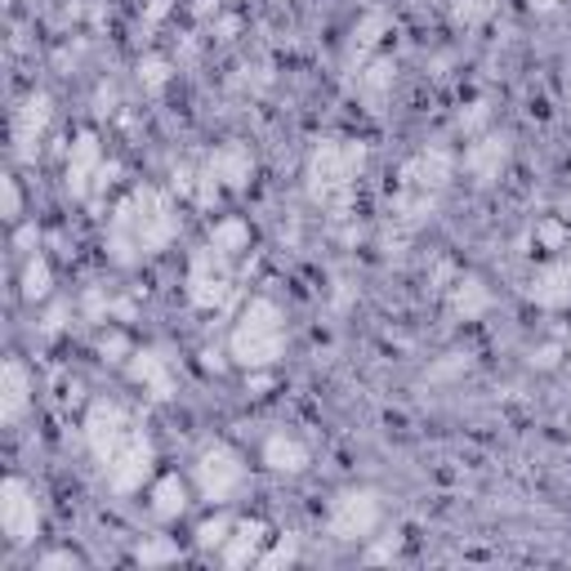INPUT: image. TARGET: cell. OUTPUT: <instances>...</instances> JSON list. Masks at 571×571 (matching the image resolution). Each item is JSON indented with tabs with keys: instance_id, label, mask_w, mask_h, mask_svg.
<instances>
[{
	"instance_id": "cell-22",
	"label": "cell",
	"mask_w": 571,
	"mask_h": 571,
	"mask_svg": "<svg viewBox=\"0 0 571 571\" xmlns=\"http://www.w3.org/2000/svg\"><path fill=\"white\" fill-rule=\"evenodd\" d=\"M32 402V379H27V366L23 362H5V375H0V415H5L10 424L27 411Z\"/></svg>"
},
{
	"instance_id": "cell-18",
	"label": "cell",
	"mask_w": 571,
	"mask_h": 571,
	"mask_svg": "<svg viewBox=\"0 0 571 571\" xmlns=\"http://www.w3.org/2000/svg\"><path fill=\"white\" fill-rule=\"evenodd\" d=\"M527 300L536 308H567L571 304V259H554V264L536 268L532 286H527Z\"/></svg>"
},
{
	"instance_id": "cell-39",
	"label": "cell",
	"mask_w": 571,
	"mask_h": 571,
	"mask_svg": "<svg viewBox=\"0 0 571 571\" xmlns=\"http://www.w3.org/2000/svg\"><path fill=\"white\" fill-rule=\"evenodd\" d=\"M540 236H545V242H562V228H558V223H545Z\"/></svg>"
},
{
	"instance_id": "cell-16",
	"label": "cell",
	"mask_w": 571,
	"mask_h": 571,
	"mask_svg": "<svg viewBox=\"0 0 571 571\" xmlns=\"http://www.w3.org/2000/svg\"><path fill=\"white\" fill-rule=\"evenodd\" d=\"M491 304H496V295H491V286L478 272H460L447 286V308H451L455 321H478V317L491 313Z\"/></svg>"
},
{
	"instance_id": "cell-4",
	"label": "cell",
	"mask_w": 571,
	"mask_h": 571,
	"mask_svg": "<svg viewBox=\"0 0 571 571\" xmlns=\"http://www.w3.org/2000/svg\"><path fill=\"white\" fill-rule=\"evenodd\" d=\"M455 174V157L447 148H420L415 157L402 161L398 170V187H393V215L406 228H420L424 219H434V210L442 206L447 187Z\"/></svg>"
},
{
	"instance_id": "cell-10",
	"label": "cell",
	"mask_w": 571,
	"mask_h": 571,
	"mask_svg": "<svg viewBox=\"0 0 571 571\" xmlns=\"http://www.w3.org/2000/svg\"><path fill=\"white\" fill-rule=\"evenodd\" d=\"M0 532L10 536V545H32L40 536V500L23 478L0 487Z\"/></svg>"
},
{
	"instance_id": "cell-13",
	"label": "cell",
	"mask_w": 571,
	"mask_h": 571,
	"mask_svg": "<svg viewBox=\"0 0 571 571\" xmlns=\"http://www.w3.org/2000/svg\"><path fill=\"white\" fill-rule=\"evenodd\" d=\"M125 375L157 402L174 398V366H170V357L161 349H134L130 362H125Z\"/></svg>"
},
{
	"instance_id": "cell-6",
	"label": "cell",
	"mask_w": 571,
	"mask_h": 571,
	"mask_svg": "<svg viewBox=\"0 0 571 571\" xmlns=\"http://www.w3.org/2000/svg\"><path fill=\"white\" fill-rule=\"evenodd\" d=\"M232 291H236L232 259L206 242L193 255V264H187V304H193L197 313H219V308H228Z\"/></svg>"
},
{
	"instance_id": "cell-5",
	"label": "cell",
	"mask_w": 571,
	"mask_h": 571,
	"mask_svg": "<svg viewBox=\"0 0 571 571\" xmlns=\"http://www.w3.org/2000/svg\"><path fill=\"white\" fill-rule=\"evenodd\" d=\"M228 353L232 362L259 375L268 366H277L286 357V313L277 300H251L242 308V317L232 321V336H228Z\"/></svg>"
},
{
	"instance_id": "cell-20",
	"label": "cell",
	"mask_w": 571,
	"mask_h": 571,
	"mask_svg": "<svg viewBox=\"0 0 571 571\" xmlns=\"http://www.w3.org/2000/svg\"><path fill=\"white\" fill-rule=\"evenodd\" d=\"M264 545H268V527L259 518H246V522H236L232 527V536L223 545V562L228 567H251V562H259Z\"/></svg>"
},
{
	"instance_id": "cell-38",
	"label": "cell",
	"mask_w": 571,
	"mask_h": 571,
	"mask_svg": "<svg viewBox=\"0 0 571 571\" xmlns=\"http://www.w3.org/2000/svg\"><path fill=\"white\" fill-rule=\"evenodd\" d=\"M532 362H540V366H554V362H558V349L549 344V349H540V353H532Z\"/></svg>"
},
{
	"instance_id": "cell-31",
	"label": "cell",
	"mask_w": 571,
	"mask_h": 571,
	"mask_svg": "<svg viewBox=\"0 0 571 571\" xmlns=\"http://www.w3.org/2000/svg\"><path fill=\"white\" fill-rule=\"evenodd\" d=\"M268 81H272V72H268L264 63H255V68L246 63V68H236V76H232V89H242V94H259Z\"/></svg>"
},
{
	"instance_id": "cell-34",
	"label": "cell",
	"mask_w": 571,
	"mask_h": 571,
	"mask_svg": "<svg viewBox=\"0 0 571 571\" xmlns=\"http://www.w3.org/2000/svg\"><path fill=\"white\" fill-rule=\"evenodd\" d=\"M23 215V197H19V179H5V219Z\"/></svg>"
},
{
	"instance_id": "cell-40",
	"label": "cell",
	"mask_w": 571,
	"mask_h": 571,
	"mask_svg": "<svg viewBox=\"0 0 571 571\" xmlns=\"http://www.w3.org/2000/svg\"><path fill=\"white\" fill-rule=\"evenodd\" d=\"M567 112H571V108H567Z\"/></svg>"
},
{
	"instance_id": "cell-8",
	"label": "cell",
	"mask_w": 571,
	"mask_h": 571,
	"mask_svg": "<svg viewBox=\"0 0 571 571\" xmlns=\"http://www.w3.org/2000/svg\"><path fill=\"white\" fill-rule=\"evenodd\" d=\"M379 518H385V505H379V491L370 487H344L336 491V500H330L326 509V527L336 540H370Z\"/></svg>"
},
{
	"instance_id": "cell-1",
	"label": "cell",
	"mask_w": 571,
	"mask_h": 571,
	"mask_svg": "<svg viewBox=\"0 0 571 571\" xmlns=\"http://www.w3.org/2000/svg\"><path fill=\"white\" fill-rule=\"evenodd\" d=\"M85 442L112 491L130 496V491H143V483L153 478L157 447L148 438V428L134 420V411L121 406L117 398H99L85 411Z\"/></svg>"
},
{
	"instance_id": "cell-15",
	"label": "cell",
	"mask_w": 571,
	"mask_h": 571,
	"mask_svg": "<svg viewBox=\"0 0 571 571\" xmlns=\"http://www.w3.org/2000/svg\"><path fill=\"white\" fill-rule=\"evenodd\" d=\"M206 170L219 187H228V193H242V187H251L255 179V153L246 148V143H219V148L206 157Z\"/></svg>"
},
{
	"instance_id": "cell-2",
	"label": "cell",
	"mask_w": 571,
	"mask_h": 571,
	"mask_svg": "<svg viewBox=\"0 0 571 571\" xmlns=\"http://www.w3.org/2000/svg\"><path fill=\"white\" fill-rule=\"evenodd\" d=\"M179 236V210L161 187H134L108 219V255L121 268H134L148 255L166 251Z\"/></svg>"
},
{
	"instance_id": "cell-14",
	"label": "cell",
	"mask_w": 571,
	"mask_h": 571,
	"mask_svg": "<svg viewBox=\"0 0 571 571\" xmlns=\"http://www.w3.org/2000/svg\"><path fill=\"white\" fill-rule=\"evenodd\" d=\"M389 27H393V19H389V10H379V5H370L357 23H353V36H349V50H344V68L357 76L375 54H379V40L389 36Z\"/></svg>"
},
{
	"instance_id": "cell-33",
	"label": "cell",
	"mask_w": 571,
	"mask_h": 571,
	"mask_svg": "<svg viewBox=\"0 0 571 571\" xmlns=\"http://www.w3.org/2000/svg\"><path fill=\"white\" fill-rule=\"evenodd\" d=\"M36 567H40V571H59V567H81V558L68 554V549H59V554H45Z\"/></svg>"
},
{
	"instance_id": "cell-29",
	"label": "cell",
	"mask_w": 571,
	"mask_h": 571,
	"mask_svg": "<svg viewBox=\"0 0 571 571\" xmlns=\"http://www.w3.org/2000/svg\"><path fill=\"white\" fill-rule=\"evenodd\" d=\"M291 562H300V536H277L272 549L259 554V567H268V571L291 567Z\"/></svg>"
},
{
	"instance_id": "cell-17",
	"label": "cell",
	"mask_w": 571,
	"mask_h": 571,
	"mask_svg": "<svg viewBox=\"0 0 571 571\" xmlns=\"http://www.w3.org/2000/svg\"><path fill=\"white\" fill-rule=\"evenodd\" d=\"M308 460H313L308 442L295 438V434H286V428H277V434L264 438V464L272 473H281V478H300V473L308 469Z\"/></svg>"
},
{
	"instance_id": "cell-26",
	"label": "cell",
	"mask_w": 571,
	"mask_h": 571,
	"mask_svg": "<svg viewBox=\"0 0 571 571\" xmlns=\"http://www.w3.org/2000/svg\"><path fill=\"white\" fill-rule=\"evenodd\" d=\"M54 291V272H50V259L45 255H27V268H23V300H45Z\"/></svg>"
},
{
	"instance_id": "cell-9",
	"label": "cell",
	"mask_w": 571,
	"mask_h": 571,
	"mask_svg": "<svg viewBox=\"0 0 571 571\" xmlns=\"http://www.w3.org/2000/svg\"><path fill=\"white\" fill-rule=\"evenodd\" d=\"M117 174L112 161H104V148H99V138L94 134H81L72 143V153H68V193L76 202H89L99 187H108Z\"/></svg>"
},
{
	"instance_id": "cell-3",
	"label": "cell",
	"mask_w": 571,
	"mask_h": 571,
	"mask_svg": "<svg viewBox=\"0 0 571 571\" xmlns=\"http://www.w3.org/2000/svg\"><path fill=\"white\" fill-rule=\"evenodd\" d=\"M366 143L362 138H317L304 179H308V197L321 210H349L353 202V187L366 170Z\"/></svg>"
},
{
	"instance_id": "cell-28",
	"label": "cell",
	"mask_w": 571,
	"mask_h": 571,
	"mask_svg": "<svg viewBox=\"0 0 571 571\" xmlns=\"http://www.w3.org/2000/svg\"><path fill=\"white\" fill-rule=\"evenodd\" d=\"M134 562L138 567H157V562H179V545L166 540V536H153V540H143L134 549Z\"/></svg>"
},
{
	"instance_id": "cell-35",
	"label": "cell",
	"mask_w": 571,
	"mask_h": 571,
	"mask_svg": "<svg viewBox=\"0 0 571 571\" xmlns=\"http://www.w3.org/2000/svg\"><path fill=\"white\" fill-rule=\"evenodd\" d=\"M398 545H402V540L393 536V540H385V545H375L366 558H370V562H389V558H398Z\"/></svg>"
},
{
	"instance_id": "cell-7",
	"label": "cell",
	"mask_w": 571,
	"mask_h": 571,
	"mask_svg": "<svg viewBox=\"0 0 571 571\" xmlns=\"http://www.w3.org/2000/svg\"><path fill=\"white\" fill-rule=\"evenodd\" d=\"M193 483H197L202 500H210V505L236 500V496H242V487H246V460H242V451L228 447V442L206 447L197 455V464H193Z\"/></svg>"
},
{
	"instance_id": "cell-21",
	"label": "cell",
	"mask_w": 571,
	"mask_h": 571,
	"mask_svg": "<svg viewBox=\"0 0 571 571\" xmlns=\"http://www.w3.org/2000/svg\"><path fill=\"white\" fill-rule=\"evenodd\" d=\"M174 193H179L183 202H193V206H215L223 187H219V183L210 179L206 161H202V166L183 161V166H174Z\"/></svg>"
},
{
	"instance_id": "cell-11",
	"label": "cell",
	"mask_w": 571,
	"mask_h": 571,
	"mask_svg": "<svg viewBox=\"0 0 571 571\" xmlns=\"http://www.w3.org/2000/svg\"><path fill=\"white\" fill-rule=\"evenodd\" d=\"M509 157H513V138H509V134H500V130L473 134V143L464 148V174L478 183V187H491V183L505 174Z\"/></svg>"
},
{
	"instance_id": "cell-24",
	"label": "cell",
	"mask_w": 571,
	"mask_h": 571,
	"mask_svg": "<svg viewBox=\"0 0 571 571\" xmlns=\"http://www.w3.org/2000/svg\"><path fill=\"white\" fill-rule=\"evenodd\" d=\"M210 246H215V251H223L228 259L246 255V251H251V228H246V219H236V215L219 219V223L210 228Z\"/></svg>"
},
{
	"instance_id": "cell-37",
	"label": "cell",
	"mask_w": 571,
	"mask_h": 571,
	"mask_svg": "<svg viewBox=\"0 0 571 571\" xmlns=\"http://www.w3.org/2000/svg\"><path fill=\"white\" fill-rule=\"evenodd\" d=\"M558 5H562V0H527V10H532V14H554Z\"/></svg>"
},
{
	"instance_id": "cell-32",
	"label": "cell",
	"mask_w": 571,
	"mask_h": 571,
	"mask_svg": "<svg viewBox=\"0 0 571 571\" xmlns=\"http://www.w3.org/2000/svg\"><path fill=\"white\" fill-rule=\"evenodd\" d=\"M487 117H491V108H487V99H473L464 112H460V130L473 138V134H483V125H487Z\"/></svg>"
},
{
	"instance_id": "cell-25",
	"label": "cell",
	"mask_w": 571,
	"mask_h": 571,
	"mask_svg": "<svg viewBox=\"0 0 571 571\" xmlns=\"http://www.w3.org/2000/svg\"><path fill=\"white\" fill-rule=\"evenodd\" d=\"M451 27L460 32H478L496 19V0H451V10H447Z\"/></svg>"
},
{
	"instance_id": "cell-23",
	"label": "cell",
	"mask_w": 571,
	"mask_h": 571,
	"mask_svg": "<svg viewBox=\"0 0 571 571\" xmlns=\"http://www.w3.org/2000/svg\"><path fill=\"white\" fill-rule=\"evenodd\" d=\"M153 513H157L161 522H174V518L187 513V487H183V478L166 473V478L153 487Z\"/></svg>"
},
{
	"instance_id": "cell-36",
	"label": "cell",
	"mask_w": 571,
	"mask_h": 571,
	"mask_svg": "<svg viewBox=\"0 0 571 571\" xmlns=\"http://www.w3.org/2000/svg\"><path fill=\"white\" fill-rule=\"evenodd\" d=\"M170 5H174V0H153V5H148V19H143V23H148V27H157V23L170 14Z\"/></svg>"
},
{
	"instance_id": "cell-12",
	"label": "cell",
	"mask_w": 571,
	"mask_h": 571,
	"mask_svg": "<svg viewBox=\"0 0 571 571\" xmlns=\"http://www.w3.org/2000/svg\"><path fill=\"white\" fill-rule=\"evenodd\" d=\"M50 121H54V99L36 89L32 99L14 112V153H19V161H36V148H40L45 130H50Z\"/></svg>"
},
{
	"instance_id": "cell-19",
	"label": "cell",
	"mask_w": 571,
	"mask_h": 571,
	"mask_svg": "<svg viewBox=\"0 0 571 571\" xmlns=\"http://www.w3.org/2000/svg\"><path fill=\"white\" fill-rule=\"evenodd\" d=\"M393 85H398V63L389 54H375L362 72H357V94L370 104V112H385V104L393 99Z\"/></svg>"
},
{
	"instance_id": "cell-30",
	"label": "cell",
	"mask_w": 571,
	"mask_h": 571,
	"mask_svg": "<svg viewBox=\"0 0 571 571\" xmlns=\"http://www.w3.org/2000/svg\"><path fill=\"white\" fill-rule=\"evenodd\" d=\"M232 527H236V522L223 518V513H219V518H206L202 527H197V545H202V549H223L228 536H232Z\"/></svg>"
},
{
	"instance_id": "cell-27",
	"label": "cell",
	"mask_w": 571,
	"mask_h": 571,
	"mask_svg": "<svg viewBox=\"0 0 571 571\" xmlns=\"http://www.w3.org/2000/svg\"><path fill=\"white\" fill-rule=\"evenodd\" d=\"M170 76H174L170 59H161V54H148V59H138V85L148 89V94H161V89L170 85Z\"/></svg>"
}]
</instances>
